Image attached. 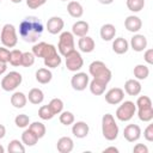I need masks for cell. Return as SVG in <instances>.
<instances>
[{
  "mask_svg": "<svg viewBox=\"0 0 153 153\" xmlns=\"http://www.w3.org/2000/svg\"><path fill=\"white\" fill-rule=\"evenodd\" d=\"M124 27L129 32H137L142 27V22L137 16H128L124 19Z\"/></svg>",
  "mask_w": 153,
  "mask_h": 153,
  "instance_id": "cell-16",
  "label": "cell"
},
{
  "mask_svg": "<svg viewBox=\"0 0 153 153\" xmlns=\"http://www.w3.org/2000/svg\"><path fill=\"white\" fill-rule=\"evenodd\" d=\"M27 103V97L23 93V92H14L12 96H11V104L16 108V109H22L26 105Z\"/></svg>",
  "mask_w": 153,
  "mask_h": 153,
  "instance_id": "cell-24",
  "label": "cell"
},
{
  "mask_svg": "<svg viewBox=\"0 0 153 153\" xmlns=\"http://www.w3.org/2000/svg\"><path fill=\"white\" fill-rule=\"evenodd\" d=\"M90 74L93 76V79H97L99 81H103L105 84H109V81L112 78L111 71L106 67V65L103 61H93L91 62L88 67Z\"/></svg>",
  "mask_w": 153,
  "mask_h": 153,
  "instance_id": "cell-3",
  "label": "cell"
},
{
  "mask_svg": "<svg viewBox=\"0 0 153 153\" xmlns=\"http://www.w3.org/2000/svg\"><path fill=\"white\" fill-rule=\"evenodd\" d=\"M90 82V76L84 72L75 73L71 79V85L75 91H84Z\"/></svg>",
  "mask_w": 153,
  "mask_h": 153,
  "instance_id": "cell-9",
  "label": "cell"
},
{
  "mask_svg": "<svg viewBox=\"0 0 153 153\" xmlns=\"http://www.w3.org/2000/svg\"><path fill=\"white\" fill-rule=\"evenodd\" d=\"M35 59H36V56L32 54V51H25L22 55V63H20V66H23V67H31L35 63Z\"/></svg>",
  "mask_w": 153,
  "mask_h": 153,
  "instance_id": "cell-35",
  "label": "cell"
},
{
  "mask_svg": "<svg viewBox=\"0 0 153 153\" xmlns=\"http://www.w3.org/2000/svg\"><path fill=\"white\" fill-rule=\"evenodd\" d=\"M42 22L33 16L26 17L19 25V36L27 43H36L43 33Z\"/></svg>",
  "mask_w": 153,
  "mask_h": 153,
  "instance_id": "cell-1",
  "label": "cell"
},
{
  "mask_svg": "<svg viewBox=\"0 0 153 153\" xmlns=\"http://www.w3.org/2000/svg\"><path fill=\"white\" fill-rule=\"evenodd\" d=\"M14 123L18 128H26L29 124H30V118L27 115L25 114H20V115H17L16 118H14Z\"/></svg>",
  "mask_w": 153,
  "mask_h": 153,
  "instance_id": "cell-39",
  "label": "cell"
},
{
  "mask_svg": "<svg viewBox=\"0 0 153 153\" xmlns=\"http://www.w3.org/2000/svg\"><path fill=\"white\" fill-rule=\"evenodd\" d=\"M67 12L73 18H80L84 14V8H82V6H81L80 2L73 0V1H69L68 2V5H67Z\"/></svg>",
  "mask_w": 153,
  "mask_h": 153,
  "instance_id": "cell-22",
  "label": "cell"
},
{
  "mask_svg": "<svg viewBox=\"0 0 153 153\" xmlns=\"http://www.w3.org/2000/svg\"><path fill=\"white\" fill-rule=\"evenodd\" d=\"M47 2V0H26V5L29 8H32V10H36L41 6H43L44 4Z\"/></svg>",
  "mask_w": 153,
  "mask_h": 153,
  "instance_id": "cell-43",
  "label": "cell"
},
{
  "mask_svg": "<svg viewBox=\"0 0 153 153\" xmlns=\"http://www.w3.org/2000/svg\"><path fill=\"white\" fill-rule=\"evenodd\" d=\"M5 135H6V128H5V126L0 124V139L5 137Z\"/></svg>",
  "mask_w": 153,
  "mask_h": 153,
  "instance_id": "cell-48",
  "label": "cell"
},
{
  "mask_svg": "<svg viewBox=\"0 0 153 153\" xmlns=\"http://www.w3.org/2000/svg\"><path fill=\"white\" fill-rule=\"evenodd\" d=\"M143 60L148 65H153V49H147L143 54Z\"/></svg>",
  "mask_w": 153,
  "mask_h": 153,
  "instance_id": "cell-46",
  "label": "cell"
},
{
  "mask_svg": "<svg viewBox=\"0 0 153 153\" xmlns=\"http://www.w3.org/2000/svg\"><path fill=\"white\" fill-rule=\"evenodd\" d=\"M137 116L142 122H151L153 120V105L137 108Z\"/></svg>",
  "mask_w": 153,
  "mask_h": 153,
  "instance_id": "cell-27",
  "label": "cell"
},
{
  "mask_svg": "<svg viewBox=\"0 0 153 153\" xmlns=\"http://www.w3.org/2000/svg\"><path fill=\"white\" fill-rule=\"evenodd\" d=\"M23 81V76L19 72H16V71H12L10 73H7L2 80H1V88L4 91H7V92H11V91H14Z\"/></svg>",
  "mask_w": 153,
  "mask_h": 153,
  "instance_id": "cell-7",
  "label": "cell"
},
{
  "mask_svg": "<svg viewBox=\"0 0 153 153\" xmlns=\"http://www.w3.org/2000/svg\"><path fill=\"white\" fill-rule=\"evenodd\" d=\"M143 137L148 142H152L153 141V124H148L146 127V129L143 130Z\"/></svg>",
  "mask_w": 153,
  "mask_h": 153,
  "instance_id": "cell-44",
  "label": "cell"
},
{
  "mask_svg": "<svg viewBox=\"0 0 153 153\" xmlns=\"http://www.w3.org/2000/svg\"><path fill=\"white\" fill-rule=\"evenodd\" d=\"M44 60V66L45 67H48V68H56V67H59L60 65H61V62H62V60H61V56L56 53L55 55H51V56H49V57H47V59H43Z\"/></svg>",
  "mask_w": 153,
  "mask_h": 153,
  "instance_id": "cell-32",
  "label": "cell"
},
{
  "mask_svg": "<svg viewBox=\"0 0 153 153\" xmlns=\"http://www.w3.org/2000/svg\"><path fill=\"white\" fill-rule=\"evenodd\" d=\"M134 153H148V147L143 143H136L133 148Z\"/></svg>",
  "mask_w": 153,
  "mask_h": 153,
  "instance_id": "cell-45",
  "label": "cell"
},
{
  "mask_svg": "<svg viewBox=\"0 0 153 153\" xmlns=\"http://www.w3.org/2000/svg\"><path fill=\"white\" fill-rule=\"evenodd\" d=\"M29 129L30 130H32L36 135H37V137L38 139H42L44 135H45V131H47V128H45V126L42 123V122H32L30 126H29Z\"/></svg>",
  "mask_w": 153,
  "mask_h": 153,
  "instance_id": "cell-30",
  "label": "cell"
},
{
  "mask_svg": "<svg viewBox=\"0 0 153 153\" xmlns=\"http://www.w3.org/2000/svg\"><path fill=\"white\" fill-rule=\"evenodd\" d=\"M65 57H66V67L71 72H78L84 66V60L81 57V54L75 49L69 54H67Z\"/></svg>",
  "mask_w": 153,
  "mask_h": 153,
  "instance_id": "cell-8",
  "label": "cell"
},
{
  "mask_svg": "<svg viewBox=\"0 0 153 153\" xmlns=\"http://www.w3.org/2000/svg\"><path fill=\"white\" fill-rule=\"evenodd\" d=\"M104 153H106V152H115V153H118V148H116V147H108V148H105L104 151H103Z\"/></svg>",
  "mask_w": 153,
  "mask_h": 153,
  "instance_id": "cell-49",
  "label": "cell"
},
{
  "mask_svg": "<svg viewBox=\"0 0 153 153\" xmlns=\"http://www.w3.org/2000/svg\"><path fill=\"white\" fill-rule=\"evenodd\" d=\"M61 1H68V0H61Z\"/></svg>",
  "mask_w": 153,
  "mask_h": 153,
  "instance_id": "cell-53",
  "label": "cell"
},
{
  "mask_svg": "<svg viewBox=\"0 0 153 153\" xmlns=\"http://www.w3.org/2000/svg\"><path fill=\"white\" fill-rule=\"evenodd\" d=\"M129 44H130V47H131V49H133L134 51L140 53V51H143V50L147 48V38H146V36H143V35L136 33V35H134V36L131 37Z\"/></svg>",
  "mask_w": 153,
  "mask_h": 153,
  "instance_id": "cell-14",
  "label": "cell"
},
{
  "mask_svg": "<svg viewBox=\"0 0 153 153\" xmlns=\"http://www.w3.org/2000/svg\"><path fill=\"white\" fill-rule=\"evenodd\" d=\"M141 84L137 79H128L124 84V91L129 96H137L141 92Z\"/></svg>",
  "mask_w": 153,
  "mask_h": 153,
  "instance_id": "cell-18",
  "label": "cell"
},
{
  "mask_svg": "<svg viewBox=\"0 0 153 153\" xmlns=\"http://www.w3.org/2000/svg\"><path fill=\"white\" fill-rule=\"evenodd\" d=\"M38 140H39V139L37 137V135H36L32 130H30V129H25V130L23 131V134H22V142H23L25 146L32 147V146H35V145L37 143Z\"/></svg>",
  "mask_w": 153,
  "mask_h": 153,
  "instance_id": "cell-28",
  "label": "cell"
},
{
  "mask_svg": "<svg viewBox=\"0 0 153 153\" xmlns=\"http://www.w3.org/2000/svg\"><path fill=\"white\" fill-rule=\"evenodd\" d=\"M22 55H23V53H22L20 50H18V49H13V50H11L10 63H11L12 66H14V67L20 66V63H22Z\"/></svg>",
  "mask_w": 153,
  "mask_h": 153,
  "instance_id": "cell-37",
  "label": "cell"
},
{
  "mask_svg": "<svg viewBox=\"0 0 153 153\" xmlns=\"http://www.w3.org/2000/svg\"><path fill=\"white\" fill-rule=\"evenodd\" d=\"M10 1H12L13 4H20L23 0H10Z\"/></svg>",
  "mask_w": 153,
  "mask_h": 153,
  "instance_id": "cell-51",
  "label": "cell"
},
{
  "mask_svg": "<svg viewBox=\"0 0 153 153\" xmlns=\"http://www.w3.org/2000/svg\"><path fill=\"white\" fill-rule=\"evenodd\" d=\"M10 56H11V51L6 47H1L0 48V62H4V63L10 62Z\"/></svg>",
  "mask_w": 153,
  "mask_h": 153,
  "instance_id": "cell-42",
  "label": "cell"
},
{
  "mask_svg": "<svg viewBox=\"0 0 153 153\" xmlns=\"http://www.w3.org/2000/svg\"><path fill=\"white\" fill-rule=\"evenodd\" d=\"M59 120H60V122H61L63 126H71V124L74 123V120H75V118H74L73 112H71V111H62V112L60 114Z\"/></svg>",
  "mask_w": 153,
  "mask_h": 153,
  "instance_id": "cell-36",
  "label": "cell"
},
{
  "mask_svg": "<svg viewBox=\"0 0 153 153\" xmlns=\"http://www.w3.org/2000/svg\"><path fill=\"white\" fill-rule=\"evenodd\" d=\"M56 148L60 153H71L74 148V142L69 136H62L57 140Z\"/></svg>",
  "mask_w": 153,
  "mask_h": 153,
  "instance_id": "cell-17",
  "label": "cell"
},
{
  "mask_svg": "<svg viewBox=\"0 0 153 153\" xmlns=\"http://www.w3.org/2000/svg\"><path fill=\"white\" fill-rule=\"evenodd\" d=\"M88 30H90V25L85 20H78L72 26V33L74 36H76V37L86 36L87 32H88Z\"/></svg>",
  "mask_w": 153,
  "mask_h": 153,
  "instance_id": "cell-19",
  "label": "cell"
},
{
  "mask_svg": "<svg viewBox=\"0 0 153 153\" xmlns=\"http://www.w3.org/2000/svg\"><path fill=\"white\" fill-rule=\"evenodd\" d=\"M5 152V148L2 147V145H0V153H4Z\"/></svg>",
  "mask_w": 153,
  "mask_h": 153,
  "instance_id": "cell-52",
  "label": "cell"
},
{
  "mask_svg": "<svg viewBox=\"0 0 153 153\" xmlns=\"http://www.w3.org/2000/svg\"><path fill=\"white\" fill-rule=\"evenodd\" d=\"M53 79V73L50 72L49 68H39L37 69L36 72V80L42 84V85H45L48 82H50Z\"/></svg>",
  "mask_w": 153,
  "mask_h": 153,
  "instance_id": "cell-25",
  "label": "cell"
},
{
  "mask_svg": "<svg viewBox=\"0 0 153 153\" xmlns=\"http://www.w3.org/2000/svg\"><path fill=\"white\" fill-rule=\"evenodd\" d=\"M100 4H103V5H110V4H112L114 2V0H98Z\"/></svg>",
  "mask_w": 153,
  "mask_h": 153,
  "instance_id": "cell-50",
  "label": "cell"
},
{
  "mask_svg": "<svg viewBox=\"0 0 153 153\" xmlns=\"http://www.w3.org/2000/svg\"><path fill=\"white\" fill-rule=\"evenodd\" d=\"M48 105L54 115H60L63 111V102L60 98H53Z\"/></svg>",
  "mask_w": 153,
  "mask_h": 153,
  "instance_id": "cell-33",
  "label": "cell"
},
{
  "mask_svg": "<svg viewBox=\"0 0 153 153\" xmlns=\"http://www.w3.org/2000/svg\"><path fill=\"white\" fill-rule=\"evenodd\" d=\"M133 74L135 76V79H137V80H145L149 75V68L145 65H136L134 67Z\"/></svg>",
  "mask_w": 153,
  "mask_h": 153,
  "instance_id": "cell-29",
  "label": "cell"
},
{
  "mask_svg": "<svg viewBox=\"0 0 153 153\" xmlns=\"http://www.w3.org/2000/svg\"><path fill=\"white\" fill-rule=\"evenodd\" d=\"M124 99V91L120 87H112L105 93V102L110 105H117Z\"/></svg>",
  "mask_w": 153,
  "mask_h": 153,
  "instance_id": "cell-10",
  "label": "cell"
},
{
  "mask_svg": "<svg viewBox=\"0 0 153 153\" xmlns=\"http://www.w3.org/2000/svg\"><path fill=\"white\" fill-rule=\"evenodd\" d=\"M88 131H90V127L86 122L84 121H78L75 123H73V127H72V134L78 137V139H84L88 135Z\"/></svg>",
  "mask_w": 153,
  "mask_h": 153,
  "instance_id": "cell-13",
  "label": "cell"
},
{
  "mask_svg": "<svg viewBox=\"0 0 153 153\" xmlns=\"http://www.w3.org/2000/svg\"><path fill=\"white\" fill-rule=\"evenodd\" d=\"M63 26H65L63 19H62L61 17H57V16H54V17L49 18L48 22H47V25H45L48 32L51 33V35H57V33H60V32L62 31Z\"/></svg>",
  "mask_w": 153,
  "mask_h": 153,
  "instance_id": "cell-11",
  "label": "cell"
},
{
  "mask_svg": "<svg viewBox=\"0 0 153 153\" xmlns=\"http://www.w3.org/2000/svg\"><path fill=\"white\" fill-rule=\"evenodd\" d=\"M6 69H7V65L4 63V62H0V75L4 74L6 72Z\"/></svg>",
  "mask_w": 153,
  "mask_h": 153,
  "instance_id": "cell-47",
  "label": "cell"
},
{
  "mask_svg": "<svg viewBox=\"0 0 153 153\" xmlns=\"http://www.w3.org/2000/svg\"><path fill=\"white\" fill-rule=\"evenodd\" d=\"M27 97V100L31 103V104H35V105H38L41 104L43 100H44V93L41 88H31L29 91V94L26 96Z\"/></svg>",
  "mask_w": 153,
  "mask_h": 153,
  "instance_id": "cell-23",
  "label": "cell"
},
{
  "mask_svg": "<svg viewBox=\"0 0 153 153\" xmlns=\"http://www.w3.org/2000/svg\"><path fill=\"white\" fill-rule=\"evenodd\" d=\"M136 108H141V106H148V105H152V100L149 97L147 96H140L135 103Z\"/></svg>",
  "mask_w": 153,
  "mask_h": 153,
  "instance_id": "cell-41",
  "label": "cell"
},
{
  "mask_svg": "<svg viewBox=\"0 0 153 153\" xmlns=\"http://www.w3.org/2000/svg\"><path fill=\"white\" fill-rule=\"evenodd\" d=\"M45 48H47V43H45V42L35 43L33 47H32V54H33L36 57H43V54H44V51H45Z\"/></svg>",
  "mask_w": 153,
  "mask_h": 153,
  "instance_id": "cell-40",
  "label": "cell"
},
{
  "mask_svg": "<svg viewBox=\"0 0 153 153\" xmlns=\"http://www.w3.org/2000/svg\"><path fill=\"white\" fill-rule=\"evenodd\" d=\"M7 151L10 153H24L25 152V147H24V143L20 142L19 140H11L8 146H7Z\"/></svg>",
  "mask_w": 153,
  "mask_h": 153,
  "instance_id": "cell-31",
  "label": "cell"
},
{
  "mask_svg": "<svg viewBox=\"0 0 153 153\" xmlns=\"http://www.w3.org/2000/svg\"><path fill=\"white\" fill-rule=\"evenodd\" d=\"M136 112V105L131 100H124L116 110V117L122 122L130 121Z\"/></svg>",
  "mask_w": 153,
  "mask_h": 153,
  "instance_id": "cell-6",
  "label": "cell"
},
{
  "mask_svg": "<svg viewBox=\"0 0 153 153\" xmlns=\"http://www.w3.org/2000/svg\"><path fill=\"white\" fill-rule=\"evenodd\" d=\"M38 116L39 118L44 120V121H48V120H51L55 115L53 114V111L50 110L49 105H42L39 109H38Z\"/></svg>",
  "mask_w": 153,
  "mask_h": 153,
  "instance_id": "cell-38",
  "label": "cell"
},
{
  "mask_svg": "<svg viewBox=\"0 0 153 153\" xmlns=\"http://www.w3.org/2000/svg\"><path fill=\"white\" fill-rule=\"evenodd\" d=\"M0 39H1V43L4 44V47H6V48L16 47L17 43H18V35H17L14 25L5 24L2 26V29H1Z\"/></svg>",
  "mask_w": 153,
  "mask_h": 153,
  "instance_id": "cell-4",
  "label": "cell"
},
{
  "mask_svg": "<svg viewBox=\"0 0 153 153\" xmlns=\"http://www.w3.org/2000/svg\"><path fill=\"white\" fill-rule=\"evenodd\" d=\"M118 126L111 114H105L102 117V134L108 141H114L118 136Z\"/></svg>",
  "mask_w": 153,
  "mask_h": 153,
  "instance_id": "cell-2",
  "label": "cell"
},
{
  "mask_svg": "<svg viewBox=\"0 0 153 153\" xmlns=\"http://www.w3.org/2000/svg\"><path fill=\"white\" fill-rule=\"evenodd\" d=\"M123 136L128 142H135L141 137V128L137 124H128L124 127Z\"/></svg>",
  "mask_w": 153,
  "mask_h": 153,
  "instance_id": "cell-12",
  "label": "cell"
},
{
  "mask_svg": "<svg viewBox=\"0 0 153 153\" xmlns=\"http://www.w3.org/2000/svg\"><path fill=\"white\" fill-rule=\"evenodd\" d=\"M106 85L105 82L103 81H99L97 79H92L91 82H88V87H90V91L92 94L94 96H100L105 92V88H106Z\"/></svg>",
  "mask_w": 153,
  "mask_h": 153,
  "instance_id": "cell-26",
  "label": "cell"
},
{
  "mask_svg": "<svg viewBox=\"0 0 153 153\" xmlns=\"http://www.w3.org/2000/svg\"><path fill=\"white\" fill-rule=\"evenodd\" d=\"M0 1H2V0H0Z\"/></svg>",
  "mask_w": 153,
  "mask_h": 153,
  "instance_id": "cell-54",
  "label": "cell"
},
{
  "mask_svg": "<svg viewBox=\"0 0 153 153\" xmlns=\"http://www.w3.org/2000/svg\"><path fill=\"white\" fill-rule=\"evenodd\" d=\"M99 35L102 37L103 41H112L115 38V35H116V27L115 25L108 23V24H104L102 27H100V31H99Z\"/></svg>",
  "mask_w": 153,
  "mask_h": 153,
  "instance_id": "cell-20",
  "label": "cell"
},
{
  "mask_svg": "<svg viewBox=\"0 0 153 153\" xmlns=\"http://www.w3.org/2000/svg\"><path fill=\"white\" fill-rule=\"evenodd\" d=\"M75 49V43H74V35L69 31H63L61 32L59 37V43H57V50L62 56H66L71 51Z\"/></svg>",
  "mask_w": 153,
  "mask_h": 153,
  "instance_id": "cell-5",
  "label": "cell"
},
{
  "mask_svg": "<svg viewBox=\"0 0 153 153\" xmlns=\"http://www.w3.org/2000/svg\"><path fill=\"white\" fill-rule=\"evenodd\" d=\"M78 47L80 49V51L82 53H92L96 48V43L93 41L92 37L90 36H82V37H79V41H78Z\"/></svg>",
  "mask_w": 153,
  "mask_h": 153,
  "instance_id": "cell-15",
  "label": "cell"
},
{
  "mask_svg": "<svg viewBox=\"0 0 153 153\" xmlns=\"http://www.w3.org/2000/svg\"><path fill=\"white\" fill-rule=\"evenodd\" d=\"M126 5L131 12H140L145 7V0H127Z\"/></svg>",
  "mask_w": 153,
  "mask_h": 153,
  "instance_id": "cell-34",
  "label": "cell"
},
{
  "mask_svg": "<svg viewBox=\"0 0 153 153\" xmlns=\"http://www.w3.org/2000/svg\"><path fill=\"white\" fill-rule=\"evenodd\" d=\"M129 49V43L126 38L123 37H117L114 39L112 42V50L118 54V55H122V54H126Z\"/></svg>",
  "mask_w": 153,
  "mask_h": 153,
  "instance_id": "cell-21",
  "label": "cell"
}]
</instances>
